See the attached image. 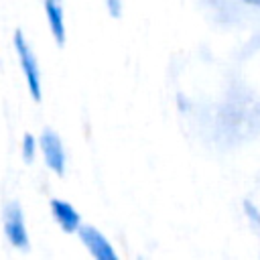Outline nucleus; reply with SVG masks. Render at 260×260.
Returning a JSON list of instances; mask_svg holds the SVG:
<instances>
[{"label":"nucleus","instance_id":"obj_1","mask_svg":"<svg viewBox=\"0 0 260 260\" xmlns=\"http://www.w3.org/2000/svg\"><path fill=\"white\" fill-rule=\"evenodd\" d=\"M14 49H16V55H18V61H20V67H22V73H24V79H26V85H28V93L35 102H41V71H39V63H37V55L32 51V47L28 45V41L24 39L22 30L16 28L14 30Z\"/></svg>","mask_w":260,"mask_h":260},{"label":"nucleus","instance_id":"obj_2","mask_svg":"<svg viewBox=\"0 0 260 260\" xmlns=\"http://www.w3.org/2000/svg\"><path fill=\"white\" fill-rule=\"evenodd\" d=\"M2 225H4V236L8 240V244L16 250L26 252L28 250V232L24 225V215H22V207L18 201L10 199L4 203L2 209Z\"/></svg>","mask_w":260,"mask_h":260},{"label":"nucleus","instance_id":"obj_3","mask_svg":"<svg viewBox=\"0 0 260 260\" xmlns=\"http://www.w3.org/2000/svg\"><path fill=\"white\" fill-rule=\"evenodd\" d=\"M39 148L43 152V158L47 162V167L55 173V175H65V148L63 142L59 138V134L51 128H45L39 136Z\"/></svg>","mask_w":260,"mask_h":260},{"label":"nucleus","instance_id":"obj_4","mask_svg":"<svg viewBox=\"0 0 260 260\" xmlns=\"http://www.w3.org/2000/svg\"><path fill=\"white\" fill-rule=\"evenodd\" d=\"M79 234V240L81 244L87 248V252L98 258V260H116L118 254L114 250V246L110 244V240L93 225H87V223H81V228L77 230Z\"/></svg>","mask_w":260,"mask_h":260},{"label":"nucleus","instance_id":"obj_5","mask_svg":"<svg viewBox=\"0 0 260 260\" xmlns=\"http://www.w3.org/2000/svg\"><path fill=\"white\" fill-rule=\"evenodd\" d=\"M51 213L55 217V221L59 223V228L65 234H73L81 228V215L79 211L65 199H51Z\"/></svg>","mask_w":260,"mask_h":260},{"label":"nucleus","instance_id":"obj_6","mask_svg":"<svg viewBox=\"0 0 260 260\" xmlns=\"http://www.w3.org/2000/svg\"><path fill=\"white\" fill-rule=\"evenodd\" d=\"M45 6V16L49 30L59 47L65 45V10H63V0H43Z\"/></svg>","mask_w":260,"mask_h":260},{"label":"nucleus","instance_id":"obj_7","mask_svg":"<svg viewBox=\"0 0 260 260\" xmlns=\"http://www.w3.org/2000/svg\"><path fill=\"white\" fill-rule=\"evenodd\" d=\"M37 148H39V140H37L32 134L26 132V134L22 136V158H24V162H32V160H35Z\"/></svg>","mask_w":260,"mask_h":260},{"label":"nucleus","instance_id":"obj_8","mask_svg":"<svg viewBox=\"0 0 260 260\" xmlns=\"http://www.w3.org/2000/svg\"><path fill=\"white\" fill-rule=\"evenodd\" d=\"M106 8H108V14L112 18L122 16V0H106Z\"/></svg>","mask_w":260,"mask_h":260}]
</instances>
